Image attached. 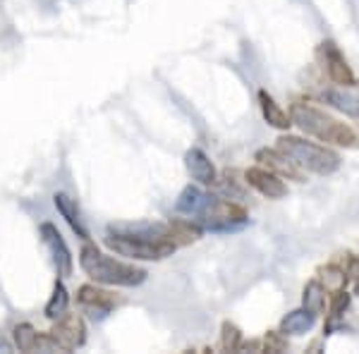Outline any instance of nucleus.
<instances>
[{
    "label": "nucleus",
    "instance_id": "1",
    "mask_svg": "<svg viewBox=\"0 0 359 354\" xmlns=\"http://www.w3.org/2000/svg\"><path fill=\"white\" fill-rule=\"evenodd\" d=\"M79 266L94 282L118 287H137L147 280L149 273L135 264H125L113 257H106L96 245H84L79 252Z\"/></svg>",
    "mask_w": 359,
    "mask_h": 354
},
{
    "label": "nucleus",
    "instance_id": "2",
    "mask_svg": "<svg viewBox=\"0 0 359 354\" xmlns=\"http://www.w3.org/2000/svg\"><path fill=\"white\" fill-rule=\"evenodd\" d=\"M290 120L292 125H297L304 135H311L321 142L335 144V147L352 149L359 144V135L352 130L350 125L338 123L331 115H326L323 110L314 106H306V103H294L290 108Z\"/></svg>",
    "mask_w": 359,
    "mask_h": 354
},
{
    "label": "nucleus",
    "instance_id": "3",
    "mask_svg": "<svg viewBox=\"0 0 359 354\" xmlns=\"http://www.w3.org/2000/svg\"><path fill=\"white\" fill-rule=\"evenodd\" d=\"M278 151H280L285 158L292 161V165L302 168L306 172H314V175H333L340 168V156L335 151L318 147L314 142H306L302 137H280L278 139Z\"/></svg>",
    "mask_w": 359,
    "mask_h": 354
},
{
    "label": "nucleus",
    "instance_id": "4",
    "mask_svg": "<svg viewBox=\"0 0 359 354\" xmlns=\"http://www.w3.org/2000/svg\"><path fill=\"white\" fill-rule=\"evenodd\" d=\"M106 245L113 249L115 254L127 259H139V261H161L170 257L177 249L172 240H139V237H125L108 232Z\"/></svg>",
    "mask_w": 359,
    "mask_h": 354
},
{
    "label": "nucleus",
    "instance_id": "5",
    "mask_svg": "<svg viewBox=\"0 0 359 354\" xmlns=\"http://www.w3.org/2000/svg\"><path fill=\"white\" fill-rule=\"evenodd\" d=\"M50 342H53L55 350L60 352H72L86 342V326L82 316L77 313H62L60 318H55V326L48 333Z\"/></svg>",
    "mask_w": 359,
    "mask_h": 354
},
{
    "label": "nucleus",
    "instance_id": "6",
    "mask_svg": "<svg viewBox=\"0 0 359 354\" xmlns=\"http://www.w3.org/2000/svg\"><path fill=\"white\" fill-rule=\"evenodd\" d=\"M41 240H43L46 249H48L50 259H53L57 275L60 278L72 275L74 261H72V254H69V247L65 245V240H62L60 230H57L53 223H43L41 225Z\"/></svg>",
    "mask_w": 359,
    "mask_h": 354
},
{
    "label": "nucleus",
    "instance_id": "7",
    "mask_svg": "<svg viewBox=\"0 0 359 354\" xmlns=\"http://www.w3.org/2000/svg\"><path fill=\"white\" fill-rule=\"evenodd\" d=\"M245 177L259 194L266 196V199H283V196L287 194L285 182H283L273 170H269V168H249Z\"/></svg>",
    "mask_w": 359,
    "mask_h": 354
},
{
    "label": "nucleus",
    "instance_id": "8",
    "mask_svg": "<svg viewBox=\"0 0 359 354\" xmlns=\"http://www.w3.org/2000/svg\"><path fill=\"white\" fill-rule=\"evenodd\" d=\"M213 201H216V196L206 194L204 189L194 187V184H189V187L182 189V194L177 196L175 201V211L177 213H184V216H194V220H199L208 208L213 206Z\"/></svg>",
    "mask_w": 359,
    "mask_h": 354
},
{
    "label": "nucleus",
    "instance_id": "9",
    "mask_svg": "<svg viewBox=\"0 0 359 354\" xmlns=\"http://www.w3.org/2000/svg\"><path fill=\"white\" fill-rule=\"evenodd\" d=\"M108 232L139 240H172V228L161 223H113L108 225Z\"/></svg>",
    "mask_w": 359,
    "mask_h": 354
},
{
    "label": "nucleus",
    "instance_id": "10",
    "mask_svg": "<svg viewBox=\"0 0 359 354\" xmlns=\"http://www.w3.org/2000/svg\"><path fill=\"white\" fill-rule=\"evenodd\" d=\"M323 46V53H326V69H328V77L333 79L335 84H345V86H355V72L350 69V65L345 62L343 53L338 50V46L333 41L321 43Z\"/></svg>",
    "mask_w": 359,
    "mask_h": 354
},
{
    "label": "nucleus",
    "instance_id": "11",
    "mask_svg": "<svg viewBox=\"0 0 359 354\" xmlns=\"http://www.w3.org/2000/svg\"><path fill=\"white\" fill-rule=\"evenodd\" d=\"M184 168H187L192 179H196L199 184H213L218 179L216 165L211 163V158L201 149H189L184 154Z\"/></svg>",
    "mask_w": 359,
    "mask_h": 354
},
{
    "label": "nucleus",
    "instance_id": "12",
    "mask_svg": "<svg viewBox=\"0 0 359 354\" xmlns=\"http://www.w3.org/2000/svg\"><path fill=\"white\" fill-rule=\"evenodd\" d=\"M326 106L335 108L338 113L347 115V118H355L359 120V96L350 94V91L345 89H323L321 94H318Z\"/></svg>",
    "mask_w": 359,
    "mask_h": 354
},
{
    "label": "nucleus",
    "instance_id": "13",
    "mask_svg": "<svg viewBox=\"0 0 359 354\" xmlns=\"http://www.w3.org/2000/svg\"><path fill=\"white\" fill-rule=\"evenodd\" d=\"M53 204L57 208V213H60V216L67 220L69 228L77 232V237H82V240H89V230H86L84 223H82V213H79V208H77V201H74L72 196L57 191V194L53 196Z\"/></svg>",
    "mask_w": 359,
    "mask_h": 354
},
{
    "label": "nucleus",
    "instance_id": "14",
    "mask_svg": "<svg viewBox=\"0 0 359 354\" xmlns=\"http://www.w3.org/2000/svg\"><path fill=\"white\" fill-rule=\"evenodd\" d=\"M316 316H318V313L306 309V306H302V309H294L280 321V333L283 335H304V333H309V330L314 328V323H316Z\"/></svg>",
    "mask_w": 359,
    "mask_h": 354
},
{
    "label": "nucleus",
    "instance_id": "15",
    "mask_svg": "<svg viewBox=\"0 0 359 354\" xmlns=\"http://www.w3.org/2000/svg\"><path fill=\"white\" fill-rule=\"evenodd\" d=\"M77 299H79V304L91 306V309H98V311H111L113 306L120 304V299L115 297V294L106 292V290H98L96 285H82L77 292Z\"/></svg>",
    "mask_w": 359,
    "mask_h": 354
},
{
    "label": "nucleus",
    "instance_id": "16",
    "mask_svg": "<svg viewBox=\"0 0 359 354\" xmlns=\"http://www.w3.org/2000/svg\"><path fill=\"white\" fill-rule=\"evenodd\" d=\"M15 342L22 352H34V350H41V347L43 350H55L48 335L41 338V335L34 330L32 323H20V326H15Z\"/></svg>",
    "mask_w": 359,
    "mask_h": 354
},
{
    "label": "nucleus",
    "instance_id": "17",
    "mask_svg": "<svg viewBox=\"0 0 359 354\" xmlns=\"http://www.w3.org/2000/svg\"><path fill=\"white\" fill-rule=\"evenodd\" d=\"M259 103H262V113L271 127H276V130H287V127L292 125L290 115H287L285 110H280V106H278L273 101V96H271L266 89L259 91Z\"/></svg>",
    "mask_w": 359,
    "mask_h": 354
},
{
    "label": "nucleus",
    "instance_id": "18",
    "mask_svg": "<svg viewBox=\"0 0 359 354\" xmlns=\"http://www.w3.org/2000/svg\"><path fill=\"white\" fill-rule=\"evenodd\" d=\"M67 304H69V294H67V290L65 285H62L60 280L55 282V287H53V294H50V299H48V304H46V318H50V321H55V318H60L62 313L67 311Z\"/></svg>",
    "mask_w": 359,
    "mask_h": 354
},
{
    "label": "nucleus",
    "instance_id": "19",
    "mask_svg": "<svg viewBox=\"0 0 359 354\" xmlns=\"http://www.w3.org/2000/svg\"><path fill=\"white\" fill-rule=\"evenodd\" d=\"M257 161H259V163H264V165H269V170H278V172H283V175H294V172H292V161L285 158L280 151L276 154V151L262 149V151H257Z\"/></svg>",
    "mask_w": 359,
    "mask_h": 354
},
{
    "label": "nucleus",
    "instance_id": "20",
    "mask_svg": "<svg viewBox=\"0 0 359 354\" xmlns=\"http://www.w3.org/2000/svg\"><path fill=\"white\" fill-rule=\"evenodd\" d=\"M302 301H304L306 309H311L314 313H321L323 306H326V287H323L318 280H311L309 285L304 287Z\"/></svg>",
    "mask_w": 359,
    "mask_h": 354
},
{
    "label": "nucleus",
    "instance_id": "21",
    "mask_svg": "<svg viewBox=\"0 0 359 354\" xmlns=\"http://www.w3.org/2000/svg\"><path fill=\"white\" fill-rule=\"evenodd\" d=\"M221 342H223L225 350L235 352L237 347H240V342H242V333H240V328H237L235 323L225 321V323H223V333H221Z\"/></svg>",
    "mask_w": 359,
    "mask_h": 354
},
{
    "label": "nucleus",
    "instance_id": "22",
    "mask_svg": "<svg viewBox=\"0 0 359 354\" xmlns=\"http://www.w3.org/2000/svg\"><path fill=\"white\" fill-rule=\"evenodd\" d=\"M323 287L326 290H333V292H338V290H343V285H345V273L340 271V268H326L323 271Z\"/></svg>",
    "mask_w": 359,
    "mask_h": 354
},
{
    "label": "nucleus",
    "instance_id": "23",
    "mask_svg": "<svg viewBox=\"0 0 359 354\" xmlns=\"http://www.w3.org/2000/svg\"><path fill=\"white\" fill-rule=\"evenodd\" d=\"M0 350H3V352H10V345H8L5 340H0Z\"/></svg>",
    "mask_w": 359,
    "mask_h": 354
}]
</instances>
